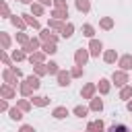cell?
<instances>
[{
	"label": "cell",
	"mask_w": 132,
	"mask_h": 132,
	"mask_svg": "<svg viewBox=\"0 0 132 132\" xmlns=\"http://www.w3.org/2000/svg\"><path fill=\"white\" fill-rule=\"evenodd\" d=\"M107 132H130V130H128V126H124V124H113Z\"/></svg>",
	"instance_id": "6da1fadb"
},
{
	"label": "cell",
	"mask_w": 132,
	"mask_h": 132,
	"mask_svg": "<svg viewBox=\"0 0 132 132\" xmlns=\"http://www.w3.org/2000/svg\"><path fill=\"white\" fill-rule=\"evenodd\" d=\"M91 52H93V56H99V52H101V43H99V41H91Z\"/></svg>",
	"instance_id": "7a4b0ae2"
},
{
	"label": "cell",
	"mask_w": 132,
	"mask_h": 132,
	"mask_svg": "<svg viewBox=\"0 0 132 132\" xmlns=\"http://www.w3.org/2000/svg\"><path fill=\"white\" fill-rule=\"evenodd\" d=\"M85 62H87V54H85L82 50H80V52H76V64L80 66V64H85Z\"/></svg>",
	"instance_id": "3957f363"
},
{
	"label": "cell",
	"mask_w": 132,
	"mask_h": 132,
	"mask_svg": "<svg viewBox=\"0 0 132 132\" xmlns=\"http://www.w3.org/2000/svg\"><path fill=\"white\" fill-rule=\"evenodd\" d=\"M58 80H60V85H62V87H66V85H68V80H70V76H68L66 72H60V74H58Z\"/></svg>",
	"instance_id": "277c9868"
},
{
	"label": "cell",
	"mask_w": 132,
	"mask_h": 132,
	"mask_svg": "<svg viewBox=\"0 0 132 132\" xmlns=\"http://www.w3.org/2000/svg\"><path fill=\"white\" fill-rule=\"evenodd\" d=\"M122 68H126V70L132 68V56H124L122 58Z\"/></svg>",
	"instance_id": "5b68a950"
},
{
	"label": "cell",
	"mask_w": 132,
	"mask_h": 132,
	"mask_svg": "<svg viewBox=\"0 0 132 132\" xmlns=\"http://www.w3.org/2000/svg\"><path fill=\"white\" fill-rule=\"evenodd\" d=\"M113 80H116V85H124L126 82V74L118 72V74H113Z\"/></svg>",
	"instance_id": "8992f818"
},
{
	"label": "cell",
	"mask_w": 132,
	"mask_h": 132,
	"mask_svg": "<svg viewBox=\"0 0 132 132\" xmlns=\"http://www.w3.org/2000/svg\"><path fill=\"white\" fill-rule=\"evenodd\" d=\"M78 10H89V0H76Z\"/></svg>",
	"instance_id": "52a82bcc"
},
{
	"label": "cell",
	"mask_w": 132,
	"mask_h": 132,
	"mask_svg": "<svg viewBox=\"0 0 132 132\" xmlns=\"http://www.w3.org/2000/svg\"><path fill=\"white\" fill-rule=\"evenodd\" d=\"M27 85H29L31 89H37V87H39V80L33 78V76H29V78H27Z\"/></svg>",
	"instance_id": "ba28073f"
},
{
	"label": "cell",
	"mask_w": 132,
	"mask_h": 132,
	"mask_svg": "<svg viewBox=\"0 0 132 132\" xmlns=\"http://www.w3.org/2000/svg\"><path fill=\"white\" fill-rule=\"evenodd\" d=\"M64 116H68V111H66L64 107H58V109L54 111V118H64Z\"/></svg>",
	"instance_id": "9c48e42d"
},
{
	"label": "cell",
	"mask_w": 132,
	"mask_h": 132,
	"mask_svg": "<svg viewBox=\"0 0 132 132\" xmlns=\"http://www.w3.org/2000/svg\"><path fill=\"white\" fill-rule=\"evenodd\" d=\"M62 35H64V37H70V35H72V25H66V27L62 29Z\"/></svg>",
	"instance_id": "30bf717a"
},
{
	"label": "cell",
	"mask_w": 132,
	"mask_h": 132,
	"mask_svg": "<svg viewBox=\"0 0 132 132\" xmlns=\"http://www.w3.org/2000/svg\"><path fill=\"white\" fill-rule=\"evenodd\" d=\"M33 101H35L37 105H45V103H47V99H45V97H35Z\"/></svg>",
	"instance_id": "8fae6325"
},
{
	"label": "cell",
	"mask_w": 132,
	"mask_h": 132,
	"mask_svg": "<svg viewBox=\"0 0 132 132\" xmlns=\"http://www.w3.org/2000/svg\"><path fill=\"white\" fill-rule=\"evenodd\" d=\"M74 113L82 118V116H87V109H85V107H76V109H74Z\"/></svg>",
	"instance_id": "7c38bea8"
},
{
	"label": "cell",
	"mask_w": 132,
	"mask_h": 132,
	"mask_svg": "<svg viewBox=\"0 0 132 132\" xmlns=\"http://www.w3.org/2000/svg\"><path fill=\"white\" fill-rule=\"evenodd\" d=\"M113 58H116V52H107V54H105V60H107V62H113Z\"/></svg>",
	"instance_id": "4fadbf2b"
},
{
	"label": "cell",
	"mask_w": 132,
	"mask_h": 132,
	"mask_svg": "<svg viewBox=\"0 0 132 132\" xmlns=\"http://www.w3.org/2000/svg\"><path fill=\"white\" fill-rule=\"evenodd\" d=\"M2 95H4V97H8V99H10V97H12V91H10V89H8V87H4V89H2Z\"/></svg>",
	"instance_id": "5bb4252c"
},
{
	"label": "cell",
	"mask_w": 132,
	"mask_h": 132,
	"mask_svg": "<svg viewBox=\"0 0 132 132\" xmlns=\"http://www.w3.org/2000/svg\"><path fill=\"white\" fill-rule=\"evenodd\" d=\"M10 118H12V120H21V113H19L16 109H10Z\"/></svg>",
	"instance_id": "9a60e30c"
},
{
	"label": "cell",
	"mask_w": 132,
	"mask_h": 132,
	"mask_svg": "<svg viewBox=\"0 0 132 132\" xmlns=\"http://www.w3.org/2000/svg\"><path fill=\"white\" fill-rule=\"evenodd\" d=\"M85 35H89V37L93 35V27L91 25H85Z\"/></svg>",
	"instance_id": "2e32d148"
},
{
	"label": "cell",
	"mask_w": 132,
	"mask_h": 132,
	"mask_svg": "<svg viewBox=\"0 0 132 132\" xmlns=\"http://www.w3.org/2000/svg\"><path fill=\"white\" fill-rule=\"evenodd\" d=\"M23 16H25V19H27V23H31V25H33V27H37V21H33V19H31V16H29V14H23Z\"/></svg>",
	"instance_id": "e0dca14e"
},
{
	"label": "cell",
	"mask_w": 132,
	"mask_h": 132,
	"mask_svg": "<svg viewBox=\"0 0 132 132\" xmlns=\"http://www.w3.org/2000/svg\"><path fill=\"white\" fill-rule=\"evenodd\" d=\"M130 95H132V89H124V91H122V97H124V99L130 97Z\"/></svg>",
	"instance_id": "ac0fdd59"
},
{
	"label": "cell",
	"mask_w": 132,
	"mask_h": 132,
	"mask_svg": "<svg viewBox=\"0 0 132 132\" xmlns=\"http://www.w3.org/2000/svg\"><path fill=\"white\" fill-rule=\"evenodd\" d=\"M101 105H103V103H101V101H97V99H95V101H93V105H91V107H93V109H101Z\"/></svg>",
	"instance_id": "d6986e66"
},
{
	"label": "cell",
	"mask_w": 132,
	"mask_h": 132,
	"mask_svg": "<svg viewBox=\"0 0 132 132\" xmlns=\"http://www.w3.org/2000/svg\"><path fill=\"white\" fill-rule=\"evenodd\" d=\"M45 52H50V54H52V52H56V47H54V43H50V45H45Z\"/></svg>",
	"instance_id": "ffe728a7"
},
{
	"label": "cell",
	"mask_w": 132,
	"mask_h": 132,
	"mask_svg": "<svg viewBox=\"0 0 132 132\" xmlns=\"http://www.w3.org/2000/svg\"><path fill=\"white\" fill-rule=\"evenodd\" d=\"M56 66H58V64H54V62H50V68H47V70H50V72H56V70H58Z\"/></svg>",
	"instance_id": "44dd1931"
},
{
	"label": "cell",
	"mask_w": 132,
	"mask_h": 132,
	"mask_svg": "<svg viewBox=\"0 0 132 132\" xmlns=\"http://www.w3.org/2000/svg\"><path fill=\"white\" fill-rule=\"evenodd\" d=\"M107 89H109V87H107V80H101V91H103V93H105V91H107Z\"/></svg>",
	"instance_id": "7402d4cb"
},
{
	"label": "cell",
	"mask_w": 132,
	"mask_h": 132,
	"mask_svg": "<svg viewBox=\"0 0 132 132\" xmlns=\"http://www.w3.org/2000/svg\"><path fill=\"white\" fill-rule=\"evenodd\" d=\"M21 132H35V130H33L31 126H23V128H21Z\"/></svg>",
	"instance_id": "603a6c76"
},
{
	"label": "cell",
	"mask_w": 132,
	"mask_h": 132,
	"mask_svg": "<svg viewBox=\"0 0 132 132\" xmlns=\"http://www.w3.org/2000/svg\"><path fill=\"white\" fill-rule=\"evenodd\" d=\"M91 93H93V87H91V85H89V87H87V89H85V95H87V97H89V95H91Z\"/></svg>",
	"instance_id": "cb8c5ba5"
},
{
	"label": "cell",
	"mask_w": 132,
	"mask_h": 132,
	"mask_svg": "<svg viewBox=\"0 0 132 132\" xmlns=\"http://www.w3.org/2000/svg\"><path fill=\"white\" fill-rule=\"evenodd\" d=\"M54 14H56V16H58V19H62V16H64V10H56V12H54Z\"/></svg>",
	"instance_id": "d4e9b609"
},
{
	"label": "cell",
	"mask_w": 132,
	"mask_h": 132,
	"mask_svg": "<svg viewBox=\"0 0 132 132\" xmlns=\"http://www.w3.org/2000/svg\"><path fill=\"white\" fill-rule=\"evenodd\" d=\"M103 27H111V21L109 19H103Z\"/></svg>",
	"instance_id": "484cf974"
},
{
	"label": "cell",
	"mask_w": 132,
	"mask_h": 132,
	"mask_svg": "<svg viewBox=\"0 0 132 132\" xmlns=\"http://www.w3.org/2000/svg\"><path fill=\"white\" fill-rule=\"evenodd\" d=\"M54 2H56V4L60 6V8H64V6H66V4H64V0H54Z\"/></svg>",
	"instance_id": "4316f807"
},
{
	"label": "cell",
	"mask_w": 132,
	"mask_h": 132,
	"mask_svg": "<svg viewBox=\"0 0 132 132\" xmlns=\"http://www.w3.org/2000/svg\"><path fill=\"white\" fill-rule=\"evenodd\" d=\"M128 109H130V111H132V101H130V103H128Z\"/></svg>",
	"instance_id": "83f0119b"
},
{
	"label": "cell",
	"mask_w": 132,
	"mask_h": 132,
	"mask_svg": "<svg viewBox=\"0 0 132 132\" xmlns=\"http://www.w3.org/2000/svg\"><path fill=\"white\" fill-rule=\"evenodd\" d=\"M41 2H43V4H50V0H41Z\"/></svg>",
	"instance_id": "f1b7e54d"
},
{
	"label": "cell",
	"mask_w": 132,
	"mask_h": 132,
	"mask_svg": "<svg viewBox=\"0 0 132 132\" xmlns=\"http://www.w3.org/2000/svg\"><path fill=\"white\" fill-rule=\"evenodd\" d=\"M21 2H31V0H21Z\"/></svg>",
	"instance_id": "f546056e"
}]
</instances>
